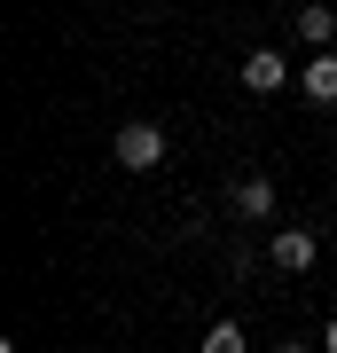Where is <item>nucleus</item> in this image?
Segmentation results:
<instances>
[{
	"label": "nucleus",
	"instance_id": "obj_1",
	"mask_svg": "<svg viewBox=\"0 0 337 353\" xmlns=\"http://www.w3.org/2000/svg\"><path fill=\"white\" fill-rule=\"evenodd\" d=\"M110 157L125 165V173H157V165H165V126H157V118H125L118 141H110Z\"/></svg>",
	"mask_w": 337,
	"mask_h": 353
},
{
	"label": "nucleus",
	"instance_id": "obj_2",
	"mask_svg": "<svg viewBox=\"0 0 337 353\" xmlns=\"http://www.w3.org/2000/svg\"><path fill=\"white\" fill-rule=\"evenodd\" d=\"M314 252H322V243H314V228H275V236H267V259H275L283 275H306Z\"/></svg>",
	"mask_w": 337,
	"mask_h": 353
},
{
	"label": "nucleus",
	"instance_id": "obj_3",
	"mask_svg": "<svg viewBox=\"0 0 337 353\" xmlns=\"http://www.w3.org/2000/svg\"><path fill=\"white\" fill-rule=\"evenodd\" d=\"M227 212L236 220H275V181H259V173L227 181Z\"/></svg>",
	"mask_w": 337,
	"mask_h": 353
},
{
	"label": "nucleus",
	"instance_id": "obj_4",
	"mask_svg": "<svg viewBox=\"0 0 337 353\" xmlns=\"http://www.w3.org/2000/svg\"><path fill=\"white\" fill-rule=\"evenodd\" d=\"M283 79H290V63H283L275 48H251V55H243V87H251V94H275Z\"/></svg>",
	"mask_w": 337,
	"mask_h": 353
},
{
	"label": "nucleus",
	"instance_id": "obj_5",
	"mask_svg": "<svg viewBox=\"0 0 337 353\" xmlns=\"http://www.w3.org/2000/svg\"><path fill=\"white\" fill-rule=\"evenodd\" d=\"M298 39H306V48H329V39H337V8H329V0H306V8H298Z\"/></svg>",
	"mask_w": 337,
	"mask_h": 353
},
{
	"label": "nucleus",
	"instance_id": "obj_6",
	"mask_svg": "<svg viewBox=\"0 0 337 353\" xmlns=\"http://www.w3.org/2000/svg\"><path fill=\"white\" fill-rule=\"evenodd\" d=\"M298 87H306V102H337V55H306Z\"/></svg>",
	"mask_w": 337,
	"mask_h": 353
},
{
	"label": "nucleus",
	"instance_id": "obj_7",
	"mask_svg": "<svg viewBox=\"0 0 337 353\" xmlns=\"http://www.w3.org/2000/svg\"><path fill=\"white\" fill-rule=\"evenodd\" d=\"M196 353H251V345H243V330H236V322H212V330H204V345H196Z\"/></svg>",
	"mask_w": 337,
	"mask_h": 353
},
{
	"label": "nucleus",
	"instance_id": "obj_8",
	"mask_svg": "<svg viewBox=\"0 0 337 353\" xmlns=\"http://www.w3.org/2000/svg\"><path fill=\"white\" fill-rule=\"evenodd\" d=\"M275 353H306V338H283V345H275Z\"/></svg>",
	"mask_w": 337,
	"mask_h": 353
},
{
	"label": "nucleus",
	"instance_id": "obj_9",
	"mask_svg": "<svg viewBox=\"0 0 337 353\" xmlns=\"http://www.w3.org/2000/svg\"><path fill=\"white\" fill-rule=\"evenodd\" d=\"M322 345H329V353H337V322H329V330H322Z\"/></svg>",
	"mask_w": 337,
	"mask_h": 353
}]
</instances>
